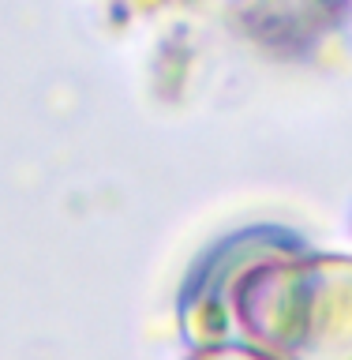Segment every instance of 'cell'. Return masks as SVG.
<instances>
[{"mask_svg": "<svg viewBox=\"0 0 352 360\" xmlns=\"http://www.w3.org/2000/svg\"><path fill=\"white\" fill-rule=\"evenodd\" d=\"M221 292L225 319L210 345H244L266 360H352V255L266 244L236 263Z\"/></svg>", "mask_w": 352, "mask_h": 360, "instance_id": "6da1fadb", "label": "cell"}, {"mask_svg": "<svg viewBox=\"0 0 352 360\" xmlns=\"http://www.w3.org/2000/svg\"><path fill=\"white\" fill-rule=\"evenodd\" d=\"M188 360H266V356L255 353V349H244V345H207Z\"/></svg>", "mask_w": 352, "mask_h": 360, "instance_id": "7a4b0ae2", "label": "cell"}]
</instances>
